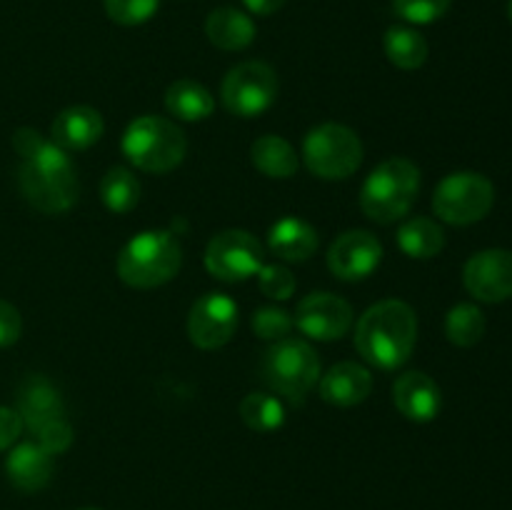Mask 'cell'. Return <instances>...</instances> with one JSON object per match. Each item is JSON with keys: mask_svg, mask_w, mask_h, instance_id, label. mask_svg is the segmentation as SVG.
Listing matches in <instances>:
<instances>
[{"mask_svg": "<svg viewBox=\"0 0 512 510\" xmlns=\"http://www.w3.org/2000/svg\"><path fill=\"white\" fill-rule=\"evenodd\" d=\"M310 173L323 180H345L363 163V143L348 125L325 123L310 130L303 143Z\"/></svg>", "mask_w": 512, "mask_h": 510, "instance_id": "52a82bcc", "label": "cell"}, {"mask_svg": "<svg viewBox=\"0 0 512 510\" xmlns=\"http://www.w3.org/2000/svg\"><path fill=\"white\" fill-rule=\"evenodd\" d=\"M453 0H393L395 13L413 25H428L443 18Z\"/></svg>", "mask_w": 512, "mask_h": 510, "instance_id": "f546056e", "label": "cell"}, {"mask_svg": "<svg viewBox=\"0 0 512 510\" xmlns=\"http://www.w3.org/2000/svg\"><path fill=\"white\" fill-rule=\"evenodd\" d=\"M383 258V245L368 230H348L338 235L328 250V268L340 280H363Z\"/></svg>", "mask_w": 512, "mask_h": 510, "instance_id": "5bb4252c", "label": "cell"}, {"mask_svg": "<svg viewBox=\"0 0 512 510\" xmlns=\"http://www.w3.org/2000/svg\"><path fill=\"white\" fill-rule=\"evenodd\" d=\"M100 198L113 213H130L140 200V183L128 168H110L100 183Z\"/></svg>", "mask_w": 512, "mask_h": 510, "instance_id": "4316f807", "label": "cell"}, {"mask_svg": "<svg viewBox=\"0 0 512 510\" xmlns=\"http://www.w3.org/2000/svg\"><path fill=\"white\" fill-rule=\"evenodd\" d=\"M373 390V375L360 363H338L323 375L320 380V395L325 403L350 408V405L363 403Z\"/></svg>", "mask_w": 512, "mask_h": 510, "instance_id": "ac0fdd59", "label": "cell"}, {"mask_svg": "<svg viewBox=\"0 0 512 510\" xmlns=\"http://www.w3.org/2000/svg\"><path fill=\"white\" fill-rule=\"evenodd\" d=\"M188 150L185 133L170 120L143 115L133 120L123 135V153L145 173H168L178 168Z\"/></svg>", "mask_w": 512, "mask_h": 510, "instance_id": "5b68a950", "label": "cell"}, {"mask_svg": "<svg viewBox=\"0 0 512 510\" xmlns=\"http://www.w3.org/2000/svg\"><path fill=\"white\" fill-rule=\"evenodd\" d=\"M238 328V305L225 293H205L195 300L188 318V335L198 348H223Z\"/></svg>", "mask_w": 512, "mask_h": 510, "instance_id": "7c38bea8", "label": "cell"}, {"mask_svg": "<svg viewBox=\"0 0 512 510\" xmlns=\"http://www.w3.org/2000/svg\"><path fill=\"white\" fill-rule=\"evenodd\" d=\"M85 510H95V508H85Z\"/></svg>", "mask_w": 512, "mask_h": 510, "instance_id": "f35d334b", "label": "cell"}, {"mask_svg": "<svg viewBox=\"0 0 512 510\" xmlns=\"http://www.w3.org/2000/svg\"><path fill=\"white\" fill-rule=\"evenodd\" d=\"M183 250L168 230H143L118 255V275L130 288H158L178 275Z\"/></svg>", "mask_w": 512, "mask_h": 510, "instance_id": "3957f363", "label": "cell"}, {"mask_svg": "<svg viewBox=\"0 0 512 510\" xmlns=\"http://www.w3.org/2000/svg\"><path fill=\"white\" fill-rule=\"evenodd\" d=\"M160 0H105V13L118 25H143L158 13Z\"/></svg>", "mask_w": 512, "mask_h": 510, "instance_id": "f1b7e54d", "label": "cell"}, {"mask_svg": "<svg viewBox=\"0 0 512 510\" xmlns=\"http://www.w3.org/2000/svg\"><path fill=\"white\" fill-rule=\"evenodd\" d=\"M43 143L45 140L40 138L38 130H33V128H20V130H15V135H13V145L23 160L30 158V155H33Z\"/></svg>", "mask_w": 512, "mask_h": 510, "instance_id": "d590c367", "label": "cell"}, {"mask_svg": "<svg viewBox=\"0 0 512 510\" xmlns=\"http://www.w3.org/2000/svg\"><path fill=\"white\" fill-rule=\"evenodd\" d=\"M295 325L313 340H338L353 325V308L333 293H310L295 310Z\"/></svg>", "mask_w": 512, "mask_h": 510, "instance_id": "4fadbf2b", "label": "cell"}, {"mask_svg": "<svg viewBox=\"0 0 512 510\" xmlns=\"http://www.w3.org/2000/svg\"><path fill=\"white\" fill-rule=\"evenodd\" d=\"M223 103L238 118H258L278 98V78L270 65L260 60L240 63L225 75L223 80Z\"/></svg>", "mask_w": 512, "mask_h": 510, "instance_id": "9c48e42d", "label": "cell"}, {"mask_svg": "<svg viewBox=\"0 0 512 510\" xmlns=\"http://www.w3.org/2000/svg\"><path fill=\"white\" fill-rule=\"evenodd\" d=\"M35 443L50 455H60L70 448L73 443V428L65 423V418L53 420V423H45L43 428L35 430Z\"/></svg>", "mask_w": 512, "mask_h": 510, "instance_id": "d6a6232c", "label": "cell"}, {"mask_svg": "<svg viewBox=\"0 0 512 510\" xmlns=\"http://www.w3.org/2000/svg\"><path fill=\"white\" fill-rule=\"evenodd\" d=\"M253 163L268 178H293L295 170H298V155L295 148L280 135H263L253 143Z\"/></svg>", "mask_w": 512, "mask_h": 510, "instance_id": "603a6c76", "label": "cell"}, {"mask_svg": "<svg viewBox=\"0 0 512 510\" xmlns=\"http://www.w3.org/2000/svg\"><path fill=\"white\" fill-rule=\"evenodd\" d=\"M463 283L475 300L503 303L512 298V250H480L465 263Z\"/></svg>", "mask_w": 512, "mask_h": 510, "instance_id": "8fae6325", "label": "cell"}, {"mask_svg": "<svg viewBox=\"0 0 512 510\" xmlns=\"http://www.w3.org/2000/svg\"><path fill=\"white\" fill-rule=\"evenodd\" d=\"M20 430H23V420L18 410L0 405V450H8L18 440Z\"/></svg>", "mask_w": 512, "mask_h": 510, "instance_id": "e575fe53", "label": "cell"}, {"mask_svg": "<svg viewBox=\"0 0 512 510\" xmlns=\"http://www.w3.org/2000/svg\"><path fill=\"white\" fill-rule=\"evenodd\" d=\"M103 130L105 123L98 110L88 105H73L55 115L50 135H53V143L68 153V150H85L98 143Z\"/></svg>", "mask_w": 512, "mask_h": 510, "instance_id": "e0dca14e", "label": "cell"}, {"mask_svg": "<svg viewBox=\"0 0 512 510\" xmlns=\"http://www.w3.org/2000/svg\"><path fill=\"white\" fill-rule=\"evenodd\" d=\"M420 190V170L408 158L380 163L360 190V208L375 223H395L413 208Z\"/></svg>", "mask_w": 512, "mask_h": 510, "instance_id": "277c9868", "label": "cell"}, {"mask_svg": "<svg viewBox=\"0 0 512 510\" xmlns=\"http://www.w3.org/2000/svg\"><path fill=\"white\" fill-rule=\"evenodd\" d=\"M245 8L255 15H273L285 5V0H243Z\"/></svg>", "mask_w": 512, "mask_h": 510, "instance_id": "8d00e7d4", "label": "cell"}, {"mask_svg": "<svg viewBox=\"0 0 512 510\" xmlns=\"http://www.w3.org/2000/svg\"><path fill=\"white\" fill-rule=\"evenodd\" d=\"M18 415L23 425H28L30 433L43 428L45 423L63 418L65 405L58 388L43 375H30L18 388Z\"/></svg>", "mask_w": 512, "mask_h": 510, "instance_id": "2e32d148", "label": "cell"}, {"mask_svg": "<svg viewBox=\"0 0 512 510\" xmlns=\"http://www.w3.org/2000/svg\"><path fill=\"white\" fill-rule=\"evenodd\" d=\"M208 40L220 50H243L255 40V23L238 8H218L205 20Z\"/></svg>", "mask_w": 512, "mask_h": 510, "instance_id": "44dd1931", "label": "cell"}, {"mask_svg": "<svg viewBox=\"0 0 512 510\" xmlns=\"http://www.w3.org/2000/svg\"><path fill=\"white\" fill-rule=\"evenodd\" d=\"M165 108L178 120L195 123V120L208 118L213 113L215 103L213 95H210V90L205 85L195 83V80H178L165 93Z\"/></svg>", "mask_w": 512, "mask_h": 510, "instance_id": "7402d4cb", "label": "cell"}, {"mask_svg": "<svg viewBox=\"0 0 512 510\" xmlns=\"http://www.w3.org/2000/svg\"><path fill=\"white\" fill-rule=\"evenodd\" d=\"M268 245L278 258L290 260V263H303L318 248V233L310 223L303 218H290L278 220L268 233Z\"/></svg>", "mask_w": 512, "mask_h": 510, "instance_id": "ffe728a7", "label": "cell"}, {"mask_svg": "<svg viewBox=\"0 0 512 510\" xmlns=\"http://www.w3.org/2000/svg\"><path fill=\"white\" fill-rule=\"evenodd\" d=\"M508 18H510V23H512V0L508 3Z\"/></svg>", "mask_w": 512, "mask_h": 510, "instance_id": "74e56055", "label": "cell"}, {"mask_svg": "<svg viewBox=\"0 0 512 510\" xmlns=\"http://www.w3.org/2000/svg\"><path fill=\"white\" fill-rule=\"evenodd\" d=\"M8 480L23 493H35L50 483L53 475V455L45 453L38 443H20L10 450L5 460Z\"/></svg>", "mask_w": 512, "mask_h": 510, "instance_id": "d6986e66", "label": "cell"}, {"mask_svg": "<svg viewBox=\"0 0 512 510\" xmlns=\"http://www.w3.org/2000/svg\"><path fill=\"white\" fill-rule=\"evenodd\" d=\"M495 188L485 175L463 170L440 180L433 195V208L440 220L450 225H473L490 213Z\"/></svg>", "mask_w": 512, "mask_h": 510, "instance_id": "ba28073f", "label": "cell"}, {"mask_svg": "<svg viewBox=\"0 0 512 510\" xmlns=\"http://www.w3.org/2000/svg\"><path fill=\"white\" fill-rule=\"evenodd\" d=\"M295 325V320L290 318L288 310L275 308V305H265L258 308L253 315V330L258 338L263 340H283L290 333V328Z\"/></svg>", "mask_w": 512, "mask_h": 510, "instance_id": "4dcf8cb0", "label": "cell"}, {"mask_svg": "<svg viewBox=\"0 0 512 510\" xmlns=\"http://www.w3.org/2000/svg\"><path fill=\"white\" fill-rule=\"evenodd\" d=\"M240 418L250 430L270 433L278 430L285 420V408L275 395L270 393H248L240 400Z\"/></svg>", "mask_w": 512, "mask_h": 510, "instance_id": "83f0119b", "label": "cell"}, {"mask_svg": "<svg viewBox=\"0 0 512 510\" xmlns=\"http://www.w3.org/2000/svg\"><path fill=\"white\" fill-rule=\"evenodd\" d=\"M320 375L318 353L300 338L275 340L263 358V378L275 393L288 400H300L308 395Z\"/></svg>", "mask_w": 512, "mask_h": 510, "instance_id": "8992f818", "label": "cell"}, {"mask_svg": "<svg viewBox=\"0 0 512 510\" xmlns=\"http://www.w3.org/2000/svg\"><path fill=\"white\" fill-rule=\"evenodd\" d=\"M418 340V318L403 300H383L363 313L355 330V348L383 370L400 368L413 355Z\"/></svg>", "mask_w": 512, "mask_h": 510, "instance_id": "6da1fadb", "label": "cell"}, {"mask_svg": "<svg viewBox=\"0 0 512 510\" xmlns=\"http://www.w3.org/2000/svg\"><path fill=\"white\" fill-rule=\"evenodd\" d=\"M265 250L248 230H223L205 248V268L225 283L248 280L263 268Z\"/></svg>", "mask_w": 512, "mask_h": 510, "instance_id": "30bf717a", "label": "cell"}, {"mask_svg": "<svg viewBox=\"0 0 512 510\" xmlns=\"http://www.w3.org/2000/svg\"><path fill=\"white\" fill-rule=\"evenodd\" d=\"M258 285L268 298L288 300L295 293V278L285 265H263L258 270Z\"/></svg>", "mask_w": 512, "mask_h": 510, "instance_id": "1f68e13d", "label": "cell"}, {"mask_svg": "<svg viewBox=\"0 0 512 510\" xmlns=\"http://www.w3.org/2000/svg\"><path fill=\"white\" fill-rule=\"evenodd\" d=\"M445 335L458 348H473L485 335V315L478 305L460 303L445 318Z\"/></svg>", "mask_w": 512, "mask_h": 510, "instance_id": "484cf974", "label": "cell"}, {"mask_svg": "<svg viewBox=\"0 0 512 510\" xmlns=\"http://www.w3.org/2000/svg\"><path fill=\"white\" fill-rule=\"evenodd\" d=\"M385 55L400 70H415L428 60V40L413 28L395 25L385 33Z\"/></svg>", "mask_w": 512, "mask_h": 510, "instance_id": "d4e9b609", "label": "cell"}, {"mask_svg": "<svg viewBox=\"0 0 512 510\" xmlns=\"http://www.w3.org/2000/svg\"><path fill=\"white\" fill-rule=\"evenodd\" d=\"M398 243L408 258L428 260L440 255V250L445 248V233L435 220L413 218L400 225Z\"/></svg>", "mask_w": 512, "mask_h": 510, "instance_id": "cb8c5ba5", "label": "cell"}, {"mask_svg": "<svg viewBox=\"0 0 512 510\" xmlns=\"http://www.w3.org/2000/svg\"><path fill=\"white\" fill-rule=\"evenodd\" d=\"M18 183L25 200L40 213H65L78 200V178L63 148L45 140L18 170Z\"/></svg>", "mask_w": 512, "mask_h": 510, "instance_id": "7a4b0ae2", "label": "cell"}, {"mask_svg": "<svg viewBox=\"0 0 512 510\" xmlns=\"http://www.w3.org/2000/svg\"><path fill=\"white\" fill-rule=\"evenodd\" d=\"M20 330H23V320H20L18 308L8 300H0V348L13 345L20 338Z\"/></svg>", "mask_w": 512, "mask_h": 510, "instance_id": "836d02e7", "label": "cell"}, {"mask_svg": "<svg viewBox=\"0 0 512 510\" xmlns=\"http://www.w3.org/2000/svg\"><path fill=\"white\" fill-rule=\"evenodd\" d=\"M393 400L395 408L415 423H428L440 413V388L430 375L420 373V370H410V373L400 375L393 385Z\"/></svg>", "mask_w": 512, "mask_h": 510, "instance_id": "9a60e30c", "label": "cell"}]
</instances>
